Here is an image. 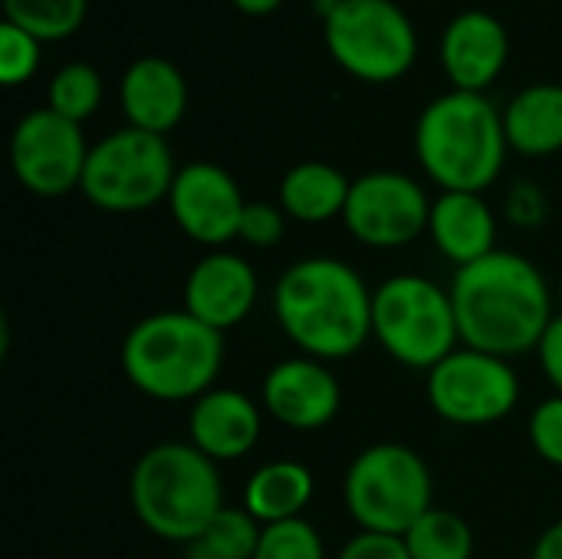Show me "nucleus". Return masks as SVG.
<instances>
[{"label":"nucleus","instance_id":"5701e85b","mask_svg":"<svg viewBox=\"0 0 562 559\" xmlns=\"http://www.w3.org/2000/svg\"><path fill=\"white\" fill-rule=\"evenodd\" d=\"M405 547L412 559H471L474 557V530L461 514L431 507L405 534Z\"/></svg>","mask_w":562,"mask_h":559},{"label":"nucleus","instance_id":"c756f323","mask_svg":"<svg viewBox=\"0 0 562 559\" xmlns=\"http://www.w3.org/2000/svg\"><path fill=\"white\" fill-rule=\"evenodd\" d=\"M286 234V211L267 201H247L240 217V241L250 247H277Z\"/></svg>","mask_w":562,"mask_h":559},{"label":"nucleus","instance_id":"9d476101","mask_svg":"<svg viewBox=\"0 0 562 559\" xmlns=\"http://www.w3.org/2000/svg\"><path fill=\"white\" fill-rule=\"evenodd\" d=\"M428 402L438 418L458 428H484L507 418L520 402V379L510 359L454 349L425 379Z\"/></svg>","mask_w":562,"mask_h":559},{"label":"nucleus","instance_id":"6e6552de","mask_svg":"<svg viewBox=\"0 0 562 559\" xmlns=\"http://www.w3.org/2000/svg\"><path fill=\"white\" fill-rule=\"evenodd\" d=\"M175 175L178 168L165 135L128 125L89 148L79 191L99 211L135 214L168 201Z\"/></svg>","mask_w":562,"mask_h":559},{"label":"nucleus","instance_id":"cd10ccee","mask_svg":"<svg viewBox=\"0 0 562 559\" xmlns=\"http://www.w3.org/2000/svg\"><path fill=\"white\" fill-rule=\"evenodd\" d=\"M36 66H40V40L3 20V26H0V82L20 86L36 72Z\"/></svg>","mask_w":562,"mask_h":559},{"label":"nucleus","instance_id":"bb28decb","mask_svg":"<svg viewBox=\"0 0 562 559\" xmlns=\"http://www.w3.org/2000/svg\"><path fill=\"white\" fill-rule=\"evenodd\" d=\"M254 559H326V547L319 530L310 521L296 517L263 527Z\"/></svg>","mask_w":562,"mask_h":559},{"label":"nucleus","instance_id":"7c9ffc66","mask_svg":"<svg viewBox=\"0 0 562 559\" xmlns=\"http://www.w3.org/2000/svg\"><path fill=\"white\" fill-rule=\"evenodd\" d=\"M336 559H412V554L405 547V537L362 530L339 550Z\"/></svg>","mask_w":562,"mask_h":559},{"label":"nucleus","instance_id":"f704fd0d","mask_svg":"<svg viewBox=\"0 0 562 559\" xmlns=\"http://www.w3.org/2000/svg\"><path fill=\"white\" fill-rule=\"evenodd\" d=\"M237 10H244V13H250V16H267V13H273L283 0H231Z\"/></svg>","mask_w":562,"mask_h":559},{"label":"nucleus","instance_id":"f3484780","mask_svg":"<svg viewBox=\"0 0 562 559\" xmlns=\"http://www.w3.org/2000/svg\"><path fill=\"white\" fill-rule=\"evenodd\" d=\"M260 405L237 389H211L198 402H191L188 441L214 465L250 455L260 441Z\"/></svg>","mask_w":562,"mask_h":559},{"label":"nucleus","instance_id":"412c9836","mask_svg":"<svg viewBox=\"0 0 562 559\" xmlns=\"http://www.w3.org/2000/svg\"><path fill=\"white\" fill-rule=\"evenodd\" d=\"M316 494V478L300 461H267L244 484V511L260 524H283L303 517Z\"/></svg>","mask_w":562,"mask_h":559},{"label":"nucleus","instance_id":"4be33fe9","mask_svg":"<svg viewBox=\"0 0 562 559\" xmlns=\"http://www.w3.org/2000/svg\"><path fill=\"white\" fill-rule=\"evenodd\" d=\"M352 181L329 161H300L280 181V208L290 221L326 224L342 217Z\"/></svg>","mask_w":562,"mask_h":559},{"label":"nucleus","instance_id":"f03ea898","mask_svg":"<svg viewBox=\"0 0 562 559\" xmlns=\"http://www.w3.org/2000/svg\"><path fill=\"white\" fill-rule=\"evenodd\" d=\"M273 316L303 356L349 359L372 339V290L346 260L306 257L277 280Z\"/></svg>","mask_w":562,"mask_h":559},{"label":"nucleus","instance_id":"a211bd4d","mask_svg":"<svg viewBox=\"0 0 562 559\" xmlns=\"http://www.w3.org/2000/svg\"><path fill=\"white\" fill-rule=\"evenodd\" d=\"M119 99L132 128L165 135L184 119L188 82L175 63L161 56H142L125 69Z\"/></svg>","mask_w":562,"mask_h":559},{"label":"nucleus","instance_id":"393cba45","mask_svg":"<svg viewBox=\"0 0 562 559\" xmlns=\"http://www.w3.org/2000/svg\"><path fill=\"white\" fill-rule=\"evenodd\" d=\"M260 534H263V527L247 511L224 507L211 521V527L191 544V550H194L191 559H254Z\"/></svg>","mask_w":562,"mask_h":559},{"label":"nucleus","instance_id":"4468645a","mask_svg":"<svg viewBox=\"0 0 562 559\" xmlns=\"http://www.w3.org/2000/svg\"><path fill=\"white\" fill-rule=\"evenodd\" d=\"M339 405L342 385L319 359H283L263 379V412L290 432L326 428L339 415Z\"/></svg>","mask_w":562,"mask_h":559},{"label":"nucleus","instance_id":"c9c22d12","mask_svg":"<svg viewBox=\"0 0 562 559\" xmlns=\"http://www.w3.org/2000/svg\"><path fill=\"white\" fill-rule=\"evenodd\" d=\"M560 306H562V280H560Z\"/></svg>","mask_w":562,"mask_h":559},{"label":"nucleus","instance_id":"1a4fd4ad","mask_svg":"<svg viewBox=\"0 0 562 559\" xmlns=\"http://www.w3.org/2000/svg\"><path fill=\"white\" fill-rule=\"evenodd\" d=\"M333 59L362 82L402 79L418 53L415 26L395 0H336L323 13Z\"/></svg>","mask_w":562,"mask_h":559},{"label":"nucleus","instance_id":"b1692460","mask_svg":"<svg viewBox=\"0 0 562 559\" xmlns=\"http://www.w3.org/2000/svg\"><path fill=\"white\" fill-rule=\"evenodd\" d=\"M89 0H3L7 23L26 30L40 43L72 36L86 20Z\"/></svg>","mask_w":562,"mask_h":559},{"label":"nucleus","instance_id":"a878e982","mask_svg":"<svg viewBox=\"0 0 562 559\" xmlns=\"http://www.w3.org/2000/svg\"><path fill=\"white\" fill-rule=\"evenodd\" d=\"M102 102V79L89 63H66L49 82V109L69 122H86Z\"/></svg>","mask_w":562,"mask_h":559},{"label":"nucleus","instance_id":"dca6fc26","mask_svg":"<svg viewBox=\"0 0 562 559\" xmlns=\"http://www.w3.org/2000/svg\"><path fill=\"white\" fill-rule=\"evenodd\" d=\"M507 53V30L487 10L458 13L441 36V66L461 92H484L504 72Z\"/></svg>","mask_w":562,"mask_h":559},{"label":"nucleus","instance_id":"473e14b6","mask_svg":"<svg viewBox=\"0 0 562 559\" xmlns=\"http://www.w3.org/2000/svg\"><path fill=\"white\" fill-rule=\"evenodd\" d=\"M507 211L517 224H540L543 221V194L533 185H517Z\"/></svg>","mask_w":562,"mask_h":559},{"label":"nucleus","instance_id":"7ed1b4c3","mask_svg":"<svg viewBox=\"0 0 562 559\" xmlns=\"http://www.w3.org/2000/svg\"><path fill=\"white\" fill-rule=\"evenodd\" d=\"M507 148L504 115L481 92L451 89L438 96L415 128L418 161L445 191L484 194L501 178Z\"/></svg>","mask_w":562,"mask_h":559},{"label":"nucleus","instance_id":"2eb2a0df","mask_svg":"<svg viewBox=\"0 0 562 559\" xmlns=\"http://www.w3.org/2000/svg\"><path fill=\"white\" fill-rule=\"evenodd\" d=\"M257 303L254 267L231 250H211L184 280V310L204 326L227 333L240 326Z\"/></svg>","mask_w":562,"mask_h":559},{"label":"nucleus","instance_id":"39448f33","mask_svg":"<svg viewBox=\"0 0 562 559\" xmlns=\"http://www.w3.org/2000/svg\"><path fill=\"white\" fill-rule=\"evenodd\" d=\"M224 366V333L188 310L138 320L122 339V372L148 399L198 402L214 389Z\"/></svg>","mask_w":562,"mask_h":559},{"label":"nucleus","instance_id":"72a5a7b5","mask_svg":"<svg viewBox=\"0 0 562 559\" xmlns=\"http://www.w3.org/2000/svg\"><path fill=\"white\" fill-rule=\"evenodd\" d=\"M530 559H562V521H557L553 527H547L533 547Z\"/></svg>","mask_w":562,"mask_h":559},{"label":"nucleus","instance_id":"2f4dec72","mask_svg":"<svg viewBox=\"0 0 562 559\" xmlns=\"http://www.w3.org/2000/svg\"><path fill=\"white\" fill-rule=\"evenodd\" d=\"M537 356H540V369H543L547 382L557 389V395H562V313H557L553 323L547 326V333L537 346Z\"/></svg>","mask_w":562,"mask_h":559},{"label":"nucleus","instance_id":"f8f14e48","mask_svg":"<svg viewBox=\"0 0 562 559\" xmlns=\"http://www.w3.org/2000/svg\"><path fill=\"white\" fill-rule=\"evenodd\" d=\"M425 188L402 171H369L352 181L342 221L349 234L372 250H398L415 244L431 221Z\"/></svg>","mask_w":562,"mask_h":559},{"label":"nucleus","instance_id":"0eeeda50","mask_svg":"<svg viewBox=\"0 0 562 559\" xmlns=\"http://www.w3.org/2000/svg\"><path fill=\"white\" fill-rule=\"evenodd\" d=\"M342 497L362 530L405 537L435 507V484L415 448L382 441L352 458Z\"/></svg>","mask_w":562,"mask_h":559},{"label":"nucleus","instance_id":"20e7f679","mask_svg":"<svg viewBox=\"0 0 562 559\" xmlns=\"http://www.w3.org/2000/svg\"><path fill=\"white\" fill-rule=\"evenodd\" d=\"M128 497L138 524L168 544H194L227 507L217 465L191 441H161L132 468Z\"/></svg>","mask_w":562,"mask_h":559},{"label":"nucleus","instance_id":"6ab92c4d","mask_svg":"<svg viewBox=\"0 0 562 559\" xmlns=\"http://www.w3.org/2000/svg\"><path fill=\"white\" fill-rule=\"evenodd\" d=\"M428 234L441 257H448L458 267L477 264L497 250V217L491 204L471 191H441V198H435L431 204Z\"/></svg>","mask_w":562,"mask_h":559},{"label":"nucleus","instance_id":"ddd939ff","mask_svg":"<svg viewBox=\"0 0 562 559\" xmlns=\"http://www.w3.org/2000/svg\"><path fill=\"white\" fill-rule=\"evenodd\" d=\"M168 208L175 224L201 247L224 250L240 234L244 217V194L231 171L214 161H191L178 168Z\"/></svg>","mask_w":562,"mask_h":559},{"label":"nucleus","instance_id":"c85d7f7f","mask_svg":"<svg viewBox=\"0 0 562 559\" xmlns=\"http://www.w3.org/2000/svg\"><path fill=\"white\" fill-rule=\"evenodd\" d=\"M530 445L533 451L553 465V468H562V395H553V399H543L533 415H530Z\"/></svg>","mask_w":562,"mask_h":559},{"label":"nucleus","instance_id":"423d86ee","mask_svg":"<svg viewBox=\"0 0 562 559\" xmlns=\"http://www.w3.org/2000/svg\"><path fill=\"white\" fill-rule=\"evenodd\" d=\"M372 339L405 369L428 376L461 343L451 293L418 273L382 280L372 290Z\"/></svg>","mask_w":562,"mask_h":559},{"label":"nucleus","instance_id":"f257e3e1","mask_svg":"<svg viewBox=\"0 0 562 559\" xmlns=\"http://www.w3.org/2000/svg\"><path fill=\"white\" fill-rule=\"evenodd\" d=\"M448 293L461 343L501 359L537 349L557 316L547 277L514 250H494L477 264L458 267Z\"/></svg>","mask_w":562,"mask_h":559},{"label":"nucleus","instance_id":"9b49d317","mask_svg":"<svg viewBox=\"0 0 562 559\" xmlns=\"http://www.w3.org/2000/svg\"><path fill=\"white\" fill-rule=\"evenodd\" d=\"M89 161V145L79 122L59 112L33 109L26 112L10 138V165L16 181L36 198H63L82 185Z\"/></svg>","mask_w":562,"mask_h":559},{"label":"nucleus","instance_id":"aec40b11","mask_svg":"<svg viewBox=\"0 0 562 559\" xmlns=\"http://www.w3.org/2000/svg\"><path fill=\"white\" fill-rule=\"evenodd\" d=\"M507 145L520 155L543 158L562 152V86L537 82L510 99L504 109Z\"/></svg>","mask_w":562,"mask_h":559}]
</instances>
